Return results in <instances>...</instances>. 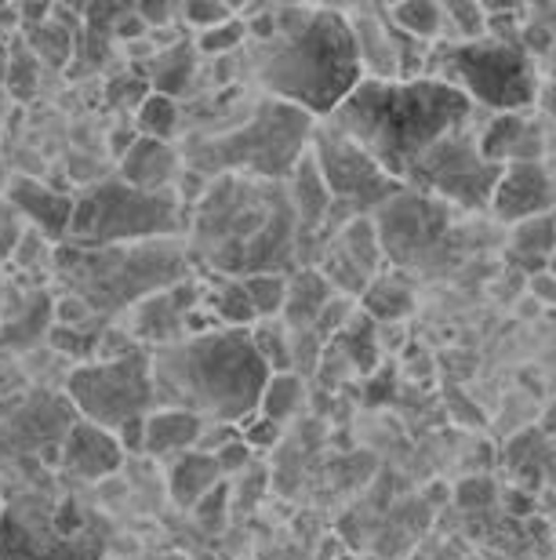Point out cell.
Wrapping results in <instances>:
<instances>
[{
	"instance_id": "27",
	"label": "cell",
	"mask_w": 556,
	"mask_h": 560,
	"mask_svg": "<svg viewBox=\"0 0 556 560\" xmlns=\"http://www.w3.org/2000/svg\"><path fill=\"white\" fill-rule=\"evenodd\" d=\"M182 125H186L182 103H175L168 95H153V92L142 98L139 109L131 114V128H135L142 139H157V142H175Z\"/></svg>"
},
{
	"instance_id": "38",
	"label": "cell",
	"mask_w": 556,
	"mask_h": 560,
	"mask_svg": "<svg viewBox=\"0 0 556 560\" xmlns=\"http://www.w3.org/2000/svg\"><path fill=\"white\" fill-rule=\"evenodd\" d=\"M189 513H193L197 524L204 532H218L222 524H226V517H229V485H226V480H222L215 491H208V495L200 499Z\"/></svg>"
},
{
	"instance_id": "13",
	"label": "cell",
	"mask_w": 556,
	"mask_h": 560,
	"mask_svg": "<svg viewBox=\"0 0 556 560\" xmlns=\"http://www.w3.org/2000/svg\"><path fill=\"white\" fill-rule=\"evenodd\" d=\"M346 11L350 33H353V51H357L364 81H418L426 73V59L433 44L411 40L407 33H400L389 22L386 8L360 4V8H342Z\"/></svg>"
},
{
	"instance_id": "26",
	"label": "cell",
	"mask_w": 556,
	"mask_h": 560,
	"mask_svg": "<svg viewBox=\"0 0 556 560\" xmlns=\"http://www.w3.org/2000/svg\"><path fill=\"white\" fill-rule=\"evenodd\" d=\"M556 252V215H539V219H528L520 222L517 233H513V244H509V255L513 262L528 266L531 277L546 270L549 255Z\"/></svg>"
},
{
	"instance_id": "20",
	"label": "cell",
	"mask_w": 556,
	"mask_h": 560,
	"mask_svg": "<svg viewBox=\"0 0 556 560\" xmlns=\"http://www.w3.org/2000/svg\"><path fill=\"white\" fill-rule=\"evenodd\" d=\"M76 22H81V8L55 4L48 19L37 22V26H22L19 37L26 40V48L37 55L40 66H48V70H70L76 55Z\"/></svg>"
},
{
	"instance_id": "41",
	"label": "cell",
	"mask_w": 556,
	"mask_h": 560,
	"mask_svg": "<svg viewBox=\"0 0 556 560\" xmlns=\"http://www.w3.org/2000/svg\"><path fill=\"white\" fill-rule=\"evenodd\" d=\"M251 458H255V452L240 441V436H233V441H226V444H222L218 452H215V463H218V469H222V480L233 477V474H244V469L251 466Z\"/></svg>"
},
{
	"instance_id": "23",
	"label": "cell",
	"mask_w": 556,
	"mask_h": 560,
	"mask_svg": "<svg viewBox=\"0 0 556 560\" xmlns=\"http://www.w3.org/2000/svg\"><path fill=\"white\" fill-rule=\"evenodd\" d=\"M335 299V288L320 277L317 266H303L287 277V302H284V328L287 331H314L317 317L324 313L328 302Z\"/></svg>"
},
{
	"instance_id": "10",
	"label": "cell",
	"mask_w": 556,
	"mask_h": 560,
	"mask_svg": "<svg viewBox=\"0 0 556 560\" xmlns=\"http://www.w3.org/2000/svg\"><path fill=\"white\" fill-rule=\"evenodd\" d=\"M309 156H314L317 172L324 178L328 197H331L328 237H335L353 219H371V211L386 208L397 194H404V186L393 183L360 145H353L346 136H339L324 120H320L314 131Z\"/></svg>"
},
{
	"instance_id": "11",
	"label": "cell",
	"mask_w": 556,
	"mask_h": 560,
	"mask_svg": "<svg viewBox=\"0 0 556 560\" xmlns=\"http://www.w3.org/2000/svg\"><path fill=\"white\" fill-rule=\"evenodd\" d=\"M66 394H70L73 408L81 411V419L98 425V430L117 433L120 425L146 419L153 411L150 350L73 368Z\"/></svg>"
},
{
	"instance_id": "24",
	"label": "cell",
	"mask_w": 556,
	"mask_h": 560,
	"mask_svg": "<svg viewBox=\"0 0 556 560\" xmlns=\"http://www.w3.org/2000/svg\"><path fill=\"white\" fill-rule=\"evenodd\" d=\"M222 485V469L215 463V455L208 452H186L179 458H171L168 466V491L171 502L179 510H193L208 491H215Z\"/></svg>"
},
{
	"instance_id": "28",
	"label": "cell",
	"mask_w": 556,
	"mask_h": 560,
	"mask_svg": "<svg viewBox=\"0 0 556 560\" xmlns=\"http://www.w3.org/2000/svg\"><path fill=\"white\" fill-rule=\"evenodd\" d=\"M386 15L400 33H407L411 40H422V44H440L443 40V8L433 4V0H404V4H389Z\"/></svg>"
},
{
	"instance_id": "42",
	"label": "cell",
	"mask_w": 556,
	"mask_h": 560,
	"mask_svg": "<svg viewBox=\"0 0 556 560\" xmlns=\"http://www.w3.org/2000/svg\"><path fill=\"white\" fill-rule=\"evenodd\" d=\"M87 320H98V313H92V306H84L76 295H62L55 302V324L59 328H87Z\"/></svg>"
},
{
	"instance_id": "32",
	"label": "cell",
	"mask_w": 556,
	"mask_h": 560,
	"mask_svg": "<svg viewBox=\"0 0 556 560\" xmlns=\"http://www.w3.org/2000/svg\"><path fill=\"white\" fill-rule=\"evenodd\" d=\"M443 8V40L440 44H470L487 37V11L470 0H448Z\"/></svg>"
},
{
	"instance_id": "3",
	"label": "cell",
	"mask_w": 556,
	"mask_h": 560,
	"mask_svg": "<svg viewBox=\"0 0 556 560\" xmlns=\"http://www.w3.org/2000/svg\"><path fill=\"white\" fill-rule=\"evenodd\" d=\"M473 114L476 106L454 88L418 77V81H360L324 125L360 145L393 183L404 186L411 167L451 131L473 125Z\"/></svg>"
},
{
	"instance_id": "35",
	"label": "cell",
	"mask_w": 556,
	"mask_h": 560,
	"mask_svg": "<svg viewBox=\"0 0 556 560\" xmlns=\"http://www.w3.org/2000/svg\"><path fill=\"white\" fill-rule=\"evenodd\" d=\"M244 44H248V26H244L240 15L193 37V48L200 59H229V55H237Z\"/></svg>"
},
{
	"instance_id": "19",
	"label": "cell",
	"mask_w": 556,
	"mask_h": 560,
	"mask_svg": "<svg viewBox=\"0 0 556 560\" xmlns=\"http://www.w3.org/2000/svg\"><path fill=\"white\" fill-rule=\"evenodd\" d=\"M476 145H481L484 161H492L498 167L528 164L542 156V131L528 114H495L476 131Z\"/></svg>"
},
{
	"instance_id": "36",
	"label": "cell",
	"mask_w": 556,
	"mask_h": 560,
	"mask_svg": "<svg viewBox=\"0 0 556 560\" xmlns=\"http://www.w3.org/2000/svg\"><path fill=\"white\" fill-rule=\"evenodd\" d=\"M229 19H237V8L226 4V0H186V4H179V22L193 33H208Z\"/></svg>"
},
{
	"instance_id": "45",
	"label": "cell",
	"mask_w": 556,
	"mask_h": 560,
	"mask_svg": "<svg viewBox=\"0 0 556 560\" xmlns=\"http://www.w3.org/2000/svg\"><path fill=\"white\" fill-rule=\"evenodd\" d=\"M22 30L19 22V4H0V40H11Z\"/></svg>"
},
{
	"instance_id": "49",
	"label": "cell",
	"mask_w": 556,
	"mask_h": 560,
	"mask_svg": "<svg viewBox=\"0 0 556 560\" xmlns=\"http://www.w3.org/2000/svg\"><path fill=\"white\" fill-rule=\"evenodd\" d=\"M8 62H11V40H0V88L8 81Z\"/></svg>"
},
{
	"instance_id": "16",
	"label": "cell",
	"mask_w": 556,
	"mask_h": 560,
	"mask_svg": "<svg viewBox=\"0 0 556 560\" xmlns=\"http://www.w3.org/2000/svg\"><path fill=\"white\" fill-rule=\"evenodd\" d=\"M4 200L15 208V215L26 222L29 230H37L51 248L66 244V233H70L73 222V197L62 194L48 183H37V178H8Z\"/></svg>"
},
{
	"instance_id": "5",
	"label": "cell",
	"mask_w": 556,
	"mask_h": 560,
	"mask_svg": "<svg viewBox=\"0 0 556 560\" xmlns=\"http://www.w3.org/2000/svg\"><path fill=\"white\" fill-rule=\"evenodd\" d=\"M317 120L276 98L255 95L240 117L215 131H197L179 145L182 167L204 183L222 175L259 178V183H287L298 161L309 153Z\"/></svg>"
},
{
	"instance_id": "12",
	"label": "cell",
	"mask_w": 556,
	"mask_h": 560,
	"mask_svg": "<svg viewBox=\"0 0 556 560\" xmlns=\"http://www.w3.org/2000/svg\"><path fill=\"white\" fill-rule=\"evenodd\" d=\"M498 175H502V167L484 161L473 125H465L459 131H451L448 139H440L415 167H411L404 189L433 197V200H440V205H459L473 211V208L492 205Z\"/></svg>"
},
{
	"instance_id": "17",
	"label": "cell",
	"mask_w": 556,
	"mask_h": 560,
	"mask_svg": "<svg viewBox=\"0 0 556 560\" xmlns=\"http://www.w3.org/2000/svg\"><path fill=\"white\" fill-rule=\"evenodd\" d=\"M182 175V153L175 142L135 139L131 150L117 161V178L142 194H175Z\"/></svg>"
},
{
	"instance_id": "4",
	"label": "cell",
	"mask_w": 556,
	"mask_h": 560,
	"mask_svg": "<svg viewBox=\"0 0 556 560\" xmlns=\"http://www.w3.org/2000/svg\"><path fill=\"white\" fill-rule=\"evenodd\" d=\"M270 378L251 328H211L150 350L153 408H179L204 425H240Z\"/></svg>"
},
{
	"instance_id": "48",
	"label": "cell",
	"mask_w": 556,
	"mask_h": 560,
	"mask_svg": "<svg viewBox=\"0 0 556 560\" xmlns=\"http://www.w3.org/2000/svg\"><path fill=\"white\" fill-rule=\"evenodd\" d=\"M106 560H189V557L171 553V550H146V553H125V557H114V553H109Z\"/></svg>"
},
{
	"instance_id": "18",
	"label": "cell",
	"mask_w": 556,
	"mask_h": 560,
	"mask_svg": "<svg viewBox=\"0 0 556 560\" xmlns=\"http://www.w3.org/2000/svg\"><path fill=\"white\" fill-rule=\"evenodd\" d=\"M120 463H125V452H120L117 436L109 430H98L92 422H73L70 433L62 441V455L59 466L76 480H106L114 477Z\"/></svg>"
},
{
	"instance_id": "37",
	"label": "cell",
	"mask_w": 556,
	"mask_h": 560,
	"mask_svg": "<svg viewBox=\"0 0 556 560\" xmlns=\"http://www.w3.org/2000/svg\"><path fill=\"white\" fill-rule=\"evenodd\" d=\"M146 95H150V84L142 81V73L135 70V66H131L128 73H117L106 81V103L114 109H131V114H135Z\"/></svg>"
},
{
	"instance_id": "53",
	"label": "cell",
	"mask_w": 556,
	"mask_h": 560,
	"mask_svg": "<svg viewBox=\"0 0 556 560\" xmlns=\"http://www.w3.org/2000/svg\"><path fill=\"white\" fill-rule=\"evenodd\" d=\"M193 560H215V557H193Z\"/></svg>"
},
{
	"instance_id": "25",
	"label": "cell",
	"mask_w": 556,
	"mask_h": 560,
	"mask_svg": "<svg viewBox=\"0 0 556 560\" xmlns=\"http://www.w3.org/2000/svg\"><path fill=\"white\" fill-rule=\"evenodd\" d=\"M204 306L218 328H255L259 324L248 291L237 277H215V284L204 288Z\"/></svg>"
},
{
	"instance_id": "31",
	"label": "cell",
	"mask_w": 556,
	"mask_h": 560,
	"mask_svg": "<svg viewBox=\"0 0 556 560\" xmlns=\"http://www.w3.org/2000/svg\"><path fill=\"white\" fill-rule=\"evenodd\" d=\"M40 70L44 66L37 62V55L26 48V40L11 37V62H8V81H4V92L11 103H29L40 88Z\"/></svg>"
},
{
	"instance_id": "6",
	"label": "cell",
	"mask_w": 556,
	"mask_h": 560,
	"mask_svg": "<svg viewBox=\"0 0 556 560\" xmlns=\"http://www.w3.org/2000/svg\"><path fill=\"white\" fill-rule=\"evenodd\" d=\"M55 270L66 295H76L92 313H120L139 306L142 299L189 280V255L179 241L120 244V248H70L55 252Z\"/></svg>"
},
{
	"instance_id": "7",
	"label": "cell",
	"mask_w": 556,
	"mask_h": 560,
	"mask_svg": "<svg viewBox=\"0 0 556 560\" xmlns=\"http://www.w3.org/2000/svg\"><path fill=\"white\" fill-rule=\"evenodd\" d=\"M106 521L70 495L26 491L0 510V560H106Z\"/></svg>"
},
{
	"instance_id": "46",
	"label": "cell",
	"mask_w": 556,
	"mask_h": 560,
	"mask_svg": "<svg viewBox=\"0 0 556 560\" xmlns=\"http://www.w3.org/2000/svg\"><path fill=\"white\" fill-rule=\"evenodd\" d=\"M135 139H139V131H135V128H128V125H120V128L114 131V136H109V142H114V156H117V161L131 150V142H135Z\"/></svg>"
},
{
	"instance_id": "50",
	"label": "cell",
	"mask_w": 556,
	"mask_h": 560,
	"mask_svg": "<svg viewBox=\"0 0 556 560\" xmlns=\"http://www.w3.org/2000/svg\"><path fill=\"white\" fill-rule=\"evenodd\" d=\"M542 433H546V436H556V400L546 408V416H542Z\"/></svg>"
},
{
	"instance_id": "54",
	"label": "cell",
	"mask_w": 556,
	"mask_h": 560,
	"mask_svg": "<svg viewBox=\"0 0 556 560\" xmlns=\"http://www.w3.org/2000/svg\"><path fill=\"white\" fill-rule=\"evenodd\" d=\"M0 510H4V499H0Z\"/></svg>"
},
{
	"instance_id": "47",
	"label": "cell",
	"mask_w": 556,
	"mask_h": 560,
	"mask_svg": "<svg viewBox=\"0 0 556 560\" xmlns=\"http://www.w3.org/2000/svg\"><path fill=\"white\" fill-rule=\"evenodd\" d=\"M528 15L539 22V30H546V33H556V4H542V8H531Z\"/></svg>"
},
{
	"instance_id": "40",
	"label": "cell",
	"mask_w": 556,
	"mask_h": 560,
	"mask_svg": "<svg viewBox=\"0 0 556 560\" xmlns=\"http://www.w3.org/2000/svg\"><path fill=\"white\" fill-rule=\"evenodd\" d=\"M135 15L150 33L179 26V4H171V0H142V4H135Z\"/></svg>"
},
{
	"instance_id": "43",
	"label": "cell",
	"mask_w": 556,
	"mask_h": 560,
	"mask_svg": "<svg viewBox=\"0 0 556 560\" xmlns=\"http://www.w3.org/2000/svg\"><path fill=\"white\" fill-rule=\"evenodd\" d=\"M22 233H26V222H22L15 215V208L4 200V205H0V259H11V255H15Z\"/></svg>"
},
{
	"instance_id": "22",
	"label": "cell",
	"mask_w": 556,
	"mask_h": 560,
	"mask_svg": "<svg viewBox=\"0 0 556 560\" xmlns=\"http://www.w3.org/2000/svg\"><path fill=\"white\" fill-rule=\"evenodd\" d=\"M204 436V419L179 408H153L142 422V455L150 458H179L193 452Z\"/></svg>"
},
{
	"instance_id": "52",
	"label": "cell",
	"mask_w": 556,
	"mask_h": 560,
	"mask_svg": "<svg viewBox=\"0 0 556 560\" xmlns=\"http://www.w3.org/2000/svg\"><path fill=\"white\" fill-rule=\"evenodd\" d=\"M8 189V175H4V161H0V194Z\"/></svg>"
},
{
	"instance_id": "34",
	"label": "cell",
	"mask_w": 556,
	"mask_h": 560,
	"mask_svg": "<svg viewBox=\"0 0 556 560\" xmlns=\"http://www.w3.org/2000/svg\"><path fill=\"white\" fill-rule=\"evenodd\" d=\"M251 342L270 375L292 372V331L284 328V320H259L251 328Z\"/></svg>"
},
{
	"instance_id": "2",
	"label": "cell",
	"mask_w": 556,
	"mask_h": 560,
	"mask_svg": "<svg viewBox=\"0 0 556 560\" xmlns=\"http://www.w3.org/2000/svg\"><path fill=\"white\" fill-rule=\"evenodd\" d=\"M186 233L189 262L204 259L215 277L284 273V262L306 259L284 183L240 175L211 178L189 211Z\"/></svg>"
},
{
	"instance_id": "33",
	"label": "cell",
	"mask_w": 556,
	"mask_h": 560,
	"mask_svg": "<svg viewBox=\"0 0 556 560\" xmlns=\"http://www.w3.org/2000/svg\"><path fill=\"white\" fill-rule=\"evenodd\" d=\"M244 291L251 299V310L259 320H281L287 302V273H251L240 277Z\"/></svg>"
},
{
	"instance_id": "44",
	"label": "cell",
	"mask_w": 556,
	"mask_h": 560,
	"mask_svg": "<svg viewBox=\"0 0 556 560\" xmlns=\"http://www.w3.org/2000/svg\"><path fill=\"white\" fill-rule=\"evenodd\" d=\"M531 295H535V302H549V306H556V277L553 273H535L531 277Z\"/></svg>"
},
{
	"instance_id": "51",
	"label": "cell",
	"mask_w": 556,
	"mask_h": 560,
	"mask_svg": "<svg viewBox=\"0 0 556 560\" xmlns=\"http://www.w3.org/2000/svg\"><path fill=\"white\" fill-rule=\"evenodd\" d=\"M11 106V98H8V92H4V88H0V117H4V109Z\"/></svg>"
},
{
	"instance_id": "1",
	"label": "cell",
	"mask_w": 556,
	"mask_h": 560,
	"mask_svg": "<svg viewBox=\"0 0 556 560\" xmlns=\"http://www.w3.org/2000/svg\"><path fill=\"white\" fill-rule=\"evenodd\" d=\"M237 15L248 26L244 59H237L240 81L259 95L303 109L320 125L364 81L342 8L259 4L237 8Z\"/></svg>"
},
{
	"instance_id": "8",
	"label": "cell",
	"mask_w": 556,
	"mask_h": 560,
	"mask_svg": "<svg viewBox=\"0 0 556 560\" xmlns=\"http://www.w3.org/2000/svg\"><path fill=\"white\" fill-rule=\"evenodd\" d=\"M422 77L454 88L473 106H484L492 114H528V106H535L542 92L535 59L524 51V44L509 37L433 44Z\"/></svg>"
},
{
	"instance_id": "15",
	"label": "cell",
	"mask_w": 556,
	"mask_h": 560,
	"mask_svg": "<svg viewBox=\"0 0 556 560\" xmlns=\"http://www.w3.org/2000/svg\"><path fill=\"white\" fill-rule=\"evenodd\" d=\"M492 215L506 226H520L528 219L549 215L556 208V186L542 161L528 164H506L498 175V186L492 194Z\"/></svg>"
},
{
	"instance_id": "9",
	"label": "cell",
	"mask_w": 556,
	"mask_h": 560,
	"mask_svg": "<svg viewBox=\"0 0 556 560\" xmlns=\"http://www.w3.org/2000/svg\"><path fill=\"white\" fill-rule=\"evenodd\" d=\"M189 208L175 194H142L120 178H106L73 197L70 248H120V244L186 237ZM62 248V244H59Z\"/></svg>"
},
{
	"instance_id": "14",
	"label": "cell",
	"mask_w": 556,
	"mask_h": 560,
	"mask_svg": "<svg viewBox=\"0 0 556 560\" xmlns=\"http://www.w3.org/2000/svg\"><path fill=\"white\" fill-rule=\"evenodd\" d=\"M204 306V284L197 280H179V284L157 291V295L142 299L131 306V320L125 324L128 339L142 350H157V346L182 342L186 335H197V310Z\"/></svg>"
},
{
	"instance_id": "39",
	"label": "cell",
	"mask_w": 556,
	"mask_h": 560,
	"mask_svg": "<svg viewBox=\"0 0 556 560\" xmlns=\"http://www.w3.org/2000/svg\"><path fill=\"white\" fill-rule=\"evenodd\" d=\"M240 441L251 447V452H270V447L281 441V430L284 425H276V422H270V419H262L259 411H255L251 419H244L240 425Z\"/></svg>"
},
{
	"instance_id": "30",
	"label": "cell",
	"mask_w": 556,
	"mask_h": 560,
	"mask_svg": "<svg viewBox=\"0 0 556 560\" xmlns=\"http://www.w3.org/2000/svg\"><path fill=\"white\" fill-rule=\"evenodd\" d=\"M303 400H306L303 375H295V372L270 375V378H265L262 397H259V416L276 422V425H284L298 408H303Z\"/></svg>"
},
{
	"instance_id": "29",
	"label": "cell",
	"mask_w": 556,
	"mask_h": 560,
	"mask_svg": "<svg viewBox=\"0 0 556 560\" xmlns=\"http://www.w3.org/2000/svg\"><path fill=\"white\" fill-rule=\"evenodd\" d=\"M357 302L368 313V320H400L415 310V295L400 277H375Z\"/></svg>"
},
{
	"instance_id": "21",
	"label": "cell",
	"mask_w": 556,
	"mask_h": 560,
	"mask_svg": "<svg viewBox=\"0 0 556 560\" xmlns=\"http://www.w3.org/2000/svg\"><path fill=\"white\" fill-rule=\"evenodd\" d=\"M135 70L142 73V81L150 84L153 95H168V98H179L193 88L197 81V70H200V55L193 48V37H186L179 44H171V48H161L146 55Z\"/></svg>"
}]
</instances>
